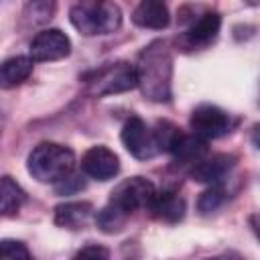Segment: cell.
I'll use <instances>...</instances> for the list:
<instances>
[{
  "label": "cell",
  "mask_w": 260,
  "mask_h": 260,
  "mask_svg": "<svg viewBox=\"0 0 260 260\" xmlns=\"http://www.w3.org/2000/svg\"><path fill=\"white\" fill-rule=\"evenodd\" d=\"M132 22L142 28L162 30L169 26L171 14L165 0H140V4L132 12Z\"/></svg>",
  "instance_id": "4fadbf2b"
},
{
  "label": "cell",
  "mask_w": 260,
  "mask_h": 260,
  "mask_svg": "<svg viewBox=\"0 0 260 260\" xmlns=\"http://www.w3.org/2000/svg\"><path fill=\"white\" fill-rule=\"evenodd\" d=\"M191 132L197 134L203 140H213L221 138L232 130V118L228 112H223L217 106L211 104H201L191 112L189 120Z\"/></svg>",
  "instance_id": "8992f818"
},
{
  "label": "cell",
  "mask_w": 260,
  "mask_h": 260,
  "mask_svg": "<svg viewBox=\"0 0 260 260\" xmlns=\"http://www.w3.org/2000/svg\"><path fill=\"white\" fill-rule=\"evenodd\" d=\"M225 197H228V195H225V189H223L221 183L209 185V187L199 195V199H197V209H199V213L209 215V213L217 211V209L223 205Z\"/></svg>",
  "instance_id": "ffe728a7"
},
{
  "label": "cell",
  "mask_w": 260,
  "mask_h": 260,
  "mask_svg": "<svg viewBox=\"0 0 260 260\" xmlns=\"http://www.w3.org/2000/svg\"><path fill=\"white\" fill-rule=\"evenodd\" d=\"M55 10H57V0H28L22 10L20 26L22 28L41 26L55 16Z\"/></svg>",
  "instance_id": "ac0fdd59"
},
{
  "label": "cell",
  "mask_w": 260,
  "mask_h": 260,
  "mask_svg": "<svg viewBox=\"0 0 260 260\" xmlns=\"http://www.w3.org/2000/svg\"><path fill=\"white\" fill-rule=\"evenodd\" d=\"M83 187H85L83 179H81V177H75L73 173L67 175L65 179H61L59 183H55V189H57V193H61V195H71V193H75V191H81Z\"/></svg>",
  "instance_id": "7402d4cb"
},
{
  "label": "cell",
  "mask_w": 260,
  "mask_h": 260,
  "mask_svg": "<svg viewBox=\"0 0 260 260\" xmlns=\"http://www.w3.org/2000/svg\"><path fill=\"white\" fill-rule=\"evenodd\" d=\"M75 167V154L71 148L57 144V142H41L37 144L28 158L26 169L39 183H59L67 175L73 173Z\"/></svg>",
  "instance_id": "3957f363"
},
{
  "label": "cell",
  "mask_w": 260,
  "mask_h": 260,
  "mask_svg": "<svg viewBox=\"0 0 260 260\" xmlns=\"http://www.w3.org/2000/svg\"><path fill=\"white\" fill-rule=\"evenodd\" d=\"M148 211L165 223H177L185 217V199L177 191H156Z\"/></svg>",
  "instance_id": "7c38bea8"
},
{
  "label": "cell",
  "mask_w": 260,
  "mask_h": 260,
  "mask_svg": "<svg viewBox=\"0 0 260 260\" xmlns=\"http://www.w3.org/2000/svg\"><path fill=\"white\" fill-rule=\"evenodd\" d=\"M93 215L89 201H67L55 207V223L65 230H83Z\"/></svg>",
  "instance_id": "5bb4252c"
},
{
  "label": "cell",
  "mask_w": 260,
  "mask_h": 260,
  "mask_svg": "<svg viewBox=\"0 0 260 260\" xmlns=\"http://www.w3.org/2000/svg\"><path fill=\"white\" fill-rule=\"evenodd\" d=\"M24 199H26V195H24L22 187L12 177L2 175L0 177V217L18 213Z\"/></svg>",
  "instance_id": "e0dca14e"
},
{
  "label": "cell",
  "mask_w": 260,
  "mask_h": 260,
  "mask_svg": "<svg viewBox=\"0 0 260 260\" xmlns=\"http://www.w3.org/2000/svg\"><path fill=\"white\" fill-rule=\"evenodd\" d=\"M85 83V91L93 98L124 93L136 87V67L128 61H116L108 63L100 69H93L81 77Z\"/></svg>",
  "instance_id": "277c9868"
},
{
  "label": "cell",
  "mask_w": 260,
  "mask_h": 260,
  "mask_svg": "<svg viewBox=\"0 0 260 260\" xmlns=\"http://www.w3.org/2000/svg\"><path fill=\"white\" fill-rule=\"evenodd\" d=\"M120 138H122L124 148L132 156H136L140 160H146V158H152L154 154H158V148H156V140H154L152 130L138 116H130L124 122Z\"/></svg>",
  "instance_id": "52a82bcc"
},
{
  "label": "cell",
  "mask_w": 260,
  "mask_h": 260,
  "mask_svg": "<svg viewBox=\"0 0 260 260\" xmlns=\"http://www.w3.org/2000/svg\"><path fill=\"white\" fill-rule=\"evenodd\" d=\"M207 152V140L199 138L197 134H185L179 132L175 142L169 148V154L181 165H195L199 158H203Z\"/></svg>",
  "instance_id": "9a60e30c"
},
{
  "label": "cell",
  "mask_w": 260,
  "mask_h": 260,
  "mask_svg": "<svg viewBox=\"0 0 260 260\" xmlns=\"http://www.w3.org/2000/svg\"><path fill=\"white\" fill-rule=\"evenodd\" d=\"M128 217H130V215H128L124 209H120L118 205H114V203L108 201V205L102 207V209L95 213V223H98V228H100L104 234H118V232L124 230Z\"/></svg>",
  "instance_id": "d6986e66"
},
{
  "label": "cell",
  "mask_w": 260,
  "mask_h": 260,
  "mask_svg": "<svg viewBox=\"0 0 260 260\" xmlns=\"http://www.w3.org/2000/svg\"><path fill=\"white\" fill-rule=\"evenodd\" d=\"M69 20L85 37L110 35L122 24V10L114 0H81L71 6Z\"/></svg>",
  "instance_id": "7a4b0ae2"
},
{
  "label": "cell",
  "mask_w": 260,
  "mask_h": 260,
  "mask_svg": "<svg viewBox=\"0 0 260 260\" xmlns=\"http://www.w3.org/2000/svg\"><path fill=\"white\" fill-rule=\"evenodd\" d=\"M236 158L232 154H213L209 158H199L195 165H191V179L197 183H223V179L234 169Z\"/></svg>",
  "instance_id": "8fae6325"
},
{
  "label": "cell",
  "mask_w": 260,
  "mask_h": 260,
  "mask_svg": "<svg viewBox=\"0 0 260 260\" xmlns=\"http://www.w3.org/2000/svg\"><path fill=\"white\" fill-rule=\"evenodd\" d=\"M81 171L95 181H110L120 171V160L108 146H91L81 156Z\"/></svg>",
  "instance_id": "30bf717a"
},
{
  "label": "cell",
  "mask_w": 260,
  "mask_h": 260,
  "mask_svg": "<svg viewBox=\"0 0 260 260\" xmlns=\"http://www.w3.org/2000/svg\"><path fill=\"white\" fill-rule=\"evenodd\" d=\"M30 57H8L0 63V89H12L24 83L32 73Z\"/></svg>",
  "instance_id": "2e32d148"
},
{
  "label": "cell",
  "mask_w": 260,
  "mask_h": 260,
  "mask_svg": "<svg viewBox=\"0 0 260 260\" xmlns=\"http://www.w3.org/2000/svg\"><path fill=\"white\" fill-rule=\"evenodd\" d=\"M136 85L150 102H171L173 81V51L167 41H152L138 55Z\"/></svg>",
  "instance_id": "6da1fadb"
},
{
  "label": "cell",
  "mask_w": 260,
  "mask_h": 260,
  "mask_svg": "<svg viewBox=\"0 0 260 260\" xmlns=\"http://www.w3.org/2000/svg\"><path fill=\"white\" fill-rule=\"evenodd\" d=\"M242 2H246L248 6H258V2H260V0H242Z\"/></svg>",
  "instance_id": "cb8c5ba5"
},
{
  "label": "cell",
  "mask_w": 260,
  "mask_h": 260,
  "mask_svg": "<svg viewBox=\"0 0 260 260\" xmlns=\"http://www.w3.org/2000/svg\"><path fill=\"white\" fill-rule=\"evenodd\" d=\"M71 53L69 37L59 28H45L37 32L28 45V55L32 61H59Z\"/></svg>",
  "instance_id": "ba28073f"
},
{
  "label": "cell",
  "mask_w": 260,
  "mask_h": 260,
  "mask_svg": "<svg viewBox=\"0 0 260 260\" xmlns=\"http://www.w3.org/2000/svg\"><path fill=\"white\" fill-rule=\"evenodd\" d=\"M154 193H156V189L148 179L130 177L114 187V191L110 193V203L118 205L120 209H124L130 215L136 209H148Z\"/></svg>",
  "instance_id": "5b68a950"
},
{
  "label": "cell",
  "mask_w": 260,
  "mask_h": 260,
  "mask_svg": "<svg viewBox=\"0 0 260 260\" xmlns=\"http://www.w3.org/2000/svg\"><path fill=\"white\" fill-rule=\"evenodd\" d=\"M16 260V258H30L28 248L18 240H0V260Z\"/></svg>",
  "instance_id": "44dd1931"
},
{
  "label": "cell",
  "mask_w": 260,
  "mask_h": 260,
  "mask_svg": "<svg viewBox=\"0 0 260 260\" xmlns=\"http://www.w3.org/2000/svg\"><path fill=\"white\" fill-rule=\"evenodd\" d=\"M108 256H110V250H106L102 246H95V244H89V246L81 248L75 254V258H108Z\"/></svg>",
  "instance_id": "603a6c76"
},
{
  "label": "cell",
  "mask_w": 260,
  "mask_h": 260,
  "mask_svg": "<svg viewBox=\"0 0 260 260\" xmlns=\"http://www.w3.org/2000/svg\"><path fill=\"white\" fill-rule=\"evenodd\" d=\"M221 28V18L217 12H203L197 20H193V24L177 39V45L183 51H199L209 47Z\"/></svg>",
  "instance_id": "9c48e42d"
}]
</instances>
